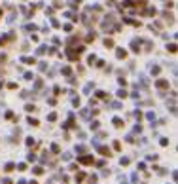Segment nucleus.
<instances>
[{
    "mask_svg": "<svg viewBox=\"0 0 178 184\" xmlns=\"http://www.w3.org/2000/svg\"><path fill=\"white\" fill-rule=\"evenodd\" d=\"M25 80H32V72H25Z\"/></svg>",
    "mask_w": 178,
    "mask_h": 184,
    "instance_id": "c85d7f7f",
    "label": "nucleus"
},
{
    "mask_svg": "<svg viewBox=\"0 0 178 184\" xmlns=\"http://www.w3.org/2000/svg\"><path fill=\"white\" fill-rule=\"evenodd\" d=\"M114 125H116V127H121V125H123V120H121V118H114Z\"/></svg>",
    "mask_w": 178,
    "mask_h": 184,
    "instance_id": "0eeeda50",
    "label": "nucleus"
},
{
    "mask_svg": "<svg viewBox=\"0 0 178 184\" xmlns=\"http://www.w3.org/2000/svg\"><path fill=\"white\" fill-rule=\"evenodd\" d=\"M146 118H148V120H152V122H153V118H155V114H153V112H148V114H146Z\"/></svg>",
    "mask_w": 178,
    "mask_h": 184,
    "instance_id": "5701e85b",
    "label": "nucleus"
},
{
    "mask_svg": "<svg viewBox=\"0 0 178 184\" xmlns=\"http://www.w3.org/2000/svg\"><path fill=\"white\" fill-rule=\"evenodd\" d=\"M131 48H133L135 53H138L140 51V40H133V42H131Z\"/></svg>",
    "mask_w": 178,
    "mask_h": 184,
    "instance_id": "7ed1b4c3",
    "label": "nucleus"
},
{
    "mask_svg": "<svg viewBox=\"0 0 178 184\" xmlns=\"http://www.w3.org/2000/svg\"><path fill=\"white\" fill-rule=\"evenodd\" d=\"M63 159H70V152H65V154H63Z\"/></svg>",
    "mask_w": 178,
    "mask_h": 184,
    "instance_id": "f704fd0d",
    "label": "nucleus"
},
{
    "mask_svg": "<svg viewBox=\"0 0 178 184\" xmlns=\"http://www.w3.org/2000/svg\"><path fill=\"white\" fill-rule=\"evenodd\" d=\"M30 184H38V182H34V180H32V182H30Z\"/></svg>",
    "mask_w": 178,
    "mask_h": 184,
    "instance_id": "e433bc0d",
    "label": "nucleus"
},
{
    "mask_svg": "<svg viewBox=\"0 0 178 184\" xmlns=\"http://www.w3.org/2000/svg\"><path fill=\"white\" fill-rule=\"evenodd\" d=\"M51 25L55 27V28H59V27H61V23H59V21H57V19H51Z\"/></svg>",
    "mask_w": 178,
    "mask_h": 184,
    "instance_id": "ddd939ff",
    "label": "nucleus"
},
{
    "mask_svg": "<svg viewBox=\"0 0 178 184\" xmlns=\"http://www.w3.org/2000/svg\"><path fill=\"white\" fill-rule=\"evenodd\" d=\"M28 123H30V125H38V120H34V118H28Z\"/></svg>",
    "mask_w": 178,
    "mask_h": 184,
    "instance_id": "f3484780",
    "label": "nucleus"
},
{
    "mask_svg": "<svg viewBox=\"0 0 178 184\" xmlns=\"http://www.w3.org/2000/svg\"><path fill=\"white\" fill-rule=\"evenodd\" d=\"M13 169H15L13 163H8V165H6V171H13Z\"/></svg>",
    "mask_w": 178,
    "mask_h": 184,
    "instance_id": "6ab92c4d",
    "label": "nucleus"
},
{
    "mask_svg": "<svg viewBox=\"0 0 178 184\" xmlns=\"http://www.w3.org/2000/svg\"><path fill=\"white\" fill-rule=\"evenodd\" d=\"M32 144H34V139L28 137V139H27V146H32Z\"/></svg>",
    "mask_w": 178,
    "mask_h": 184,
    "instance_id": "a211bd4d",
    "label": "nucleus"
},
{
    "mask_svg": "<svg viewBox=\"0 0 178 184\" xmlns=\"http://www.w3.org/2000/svg\"><path fill=\"white\" fill-rule=\"evenodd\" d=\"M119 163H121V165H129V158H121Z\"/></svg>",
    "mask_w": 178,
    "mask_h": 184,
    "instance_id": "b1692460",
    "label": "nucleus"
},
{
    "mask_svg": "<svg viewBox=\"0 0 178 184\" xmlns=\"http://www.w3.org/2000/svg\"><path fill=\"white\" fill-rule=\"evenodd\" d=\"M51 152H59V144H51Z\"/></svg>",
    "mask_w": 178,
    "mask_h": 184,
    "instance_id": "cd10ccee",
    "label": "nucleus"
},
{
    "mask_svg": "<svg viewBox=\"0 0 178 184\" xmlns=\"http://www.w3.org/2000/svg\"><path fill=\"white\" fill-rule=\"evenodd\" d=\"M34 85H36V89H40V87H42V80H36V84H34Z\"/></svg>",
    "mask_w": 178,
    "mask_h": 184,
    "instance_id": "c756f323",
    "label": "nucleus"
},
{
    "mask_svg": "<svg viewBox=\"0 0 178 184\" xmlns=\"http://www.w3.org/2000/svg\"><path fill=\"white\" fill-rule=\"evenodd\" d=\"M2 184H11V180H10V178H4V180H2Z\"/></svg>",
    "mask_w": 178,
    "mask_h": 184,
    "instance_id": "c9c22d12",
    "label": "nucleus"
},
{
    "mask_svg": "<svg viewBox=\"0 0 178 184\" xmlns=\"http://www.w3.org/2000/svg\"><path fill=\"white\" fill-rule=\"evenodd\" d=\"M25 30H36V25H25Z\"/></svg>",
    "mask_w": 178,
    "mask_h": 184,
    "instance_id": "aec40b11",
    "label": "nucleus"
},
{
    "mask_svg": "<svg viewBox=\"0 0 178 184\" xmlns=\"http://www.w3.org/2000/svg\"><path fill=\"white\" fill-rule=\"evenodd\" d=\"M97 97H99V99H106V93H104V91H97Z\"/></svg>",
    "mask_w": 178,
    "mask_h": 184,
    "instance_id": "2eb2a0df",
    "label": "nucleus"
},
{
    "mask_svg": "<svg viewBox=\"0 0 178 184\" xmlns=\"http://www.w3.org/2000/svg\"><path fill=\"white\" fill-rule=\"evenodd\" d=\"M133 131H135V133H140V131H142V127H140V125H135V129H133Z\"/></svg>",
    "mask_w": 178,
    "mask_h": 184,
    "instance_id": "473e14b6",
    "label": "nucleus"
},
{
    "mask_svg": "<svg viewBox=\"0 0 178 184\" xmlns=\"http://www.w3.org/2000/svg\"><path fill=\"white\" fill-rule=\"evenodd\" d=\"M27 112H34V106H32V105H27Z\"/></svg>",
    "mask_w": 178,
    "mask_h": 184,
    "instance_id": "2f4dec72",
    "label": "nucleus"
},
{
    "mask_svg": "<svg viewBox=\"0 0 178 184\" xmlns=\"http://www.w3.org/2000/svg\"><path fill=\"white\" fill-rule=\"evenodd\" d=\"M152 74H153V76L159 74V67H152Z\"/></svg>",
    "mask_w": 178,
    "mask_h": 184,
    "instance_id": "4468645a",
    "label": "nucleus"
},
{
    "mask_svg": "<svg viewBox=\"0 0 178 184\" xmlns=\"http://www.w3.org/2000/svg\"><path fill=\"white\" fill-rule=\"evenodd\" d=\"M91 87H93V84H87V85H85V89H83V91H85V93H89V91H91Z\"/></svg>",
    "mask_w": 178,
    "mask_h": 184,
    "instance_id": "393cba45",
    "label": "nucleus"
},
{
    "mask_svg": "<svg viewBox=\"0 0 178 184\" xmlns=\"http://www.w3.org/2000/svg\"><path fill=\"white\" fill-rule=\"evenodd\" d=\"M104 46H106V48H114V40L106 38V40H104Z\"/></svg>",
    "mask_w": 178,
    "mask_h": 184,
    "instance_id": "6e6552de",
    "label": "nucleus"
},
{
    "mask_svg": "<svg viewBox=\"0 0 178 184\" xmlns=\"http://www.w3.org/2000/svg\"><path fill=\"white\" fill-rule=\"evenodd\" d=\"M116 55H118V59H125V57H127V51H125L123 48H118V50H116Z\"/></svg>",
    "mask_w": 178,
    "mask_h": 184,
    "instance_id": "20e7f679",
    "label": "nucleus"
},
{
    "mask_svg": "<svg viewBox=\"0 0 178 184\" xmlns=\"http://www.w3.org/2000/svg\"><path fill=\"white\" fill-rule=\"evenodd\" d=\"M97 148H99V152H101L102 156H110V150H108L106 146H97Z\"/></svg>",
    "mask_w": 178,
    "mask_h": 184,
    "instance_id": "39448f33",
    "label": "nucleus"
},
{
    "mask_svg": "<svg viewBox=\"0 0 178 184\" xmlns=\"http://www.w3.org/2000/svg\"><path fill=\"white\" fill-rule=\"evenodd\" d=\"M70 72H72V70H70L68 67H65V68H63V74H65V76H70Z\"/></svg>",
    "mask_w": 178,
    "mask_h": 184,
    "instance_id": "f8f14e48",
    "label": "nucleus"
},
{
    "mask_svg": "<svg viewBox=\"0 0 178 184\" xmlns=\"http://www.w3.org/2000/svg\"><path fill=\"white\" fill-rule=\"evenodd\" d=\"M32 173H34V175H42V173H44V169H42V167H34V169H32Z\"/></svg>",
    "mask_w": 178,
    "mask_h": 184,
    "instance_id": "9d476101",
    "label": "nucleus"
},
{
    "mask_svg": "<svg viewBox=\"0 0 178 184\" xmlns=\"http://www.w3.org/2000/svg\"><path fill=\"white\" fill-rule=\"evenodd\" d=\"M21 61H23V63H27V65H34V57H23Z\"/></svg>",
    "mask_w": 178,
    "mask_h": 184,
    "instance_id": "423d86ee",
    "label": "nucleus"
},
{
    "mask_svg": "<svg viewBox=\"0 0 178 184\" xmlns=\"http://www.w3.org/2000/svg\"><path fill=\"white\" fill-rule=\"evenodd\" d=\"M91 40H95V32H89L87 34V42H91Z\"/></svg>",
    "mask_w": 178,
    "mask_h": 184,
    "instance_id": "dca6fc26",
    "label": "nucleus"
},
{
    "mask_svg": "<svg viewBox=\"0 0 178 184\" xmlns=\"http://www.w3.org/2000/svg\"><path fill=\"white\" fill-rule=\"evenodd\" d=\"M169 144V139H161V146H167Z\"/></svg>",
    "mask_w": 178,
    "mask_h": 184,
    "instance_id": "7c9ffc66",
    "label": "nucleus"
},
{
    "mask_svg": "<svg viewBox=\"0 0 178 184\" xmlns=\"http://www.w3.org/2000/svg\"><path fill=\"white\" fill-rule=\"evenodd\" d=\"M48 120H49V122H55V120H57V114H49Z\"/></svg>",
    "mask_w": 178,
    "mask_h": 184,
    "instance_id": "4be33fe9",
    "label": "nucleus"
},
{
    "mask_svg": "<svg viewBox=\"0 0 178 184\" xmlns=\"http://www.w3.org/2000/svg\"><path fill=\"white\" fill-rule=\"evenodd\" d=\"M125 95H127V93H125V91H123V89H119V91H118V97H121V99H123V97H125Z\"/></svg>",
    "mask_w": 178,
    "mask_h": 184,
    "instance_id": "a878e982",
    "label": "nucleus"
},
{
    "mask_svg": "<svg viewBox=\"0 0 178 184\" xmlns=\"http://www.w3.org/2000/svg\"><path fill=\"white\" fill-rule=\"evenodd\" d=\"M167 50H169V51H171V53H174V51H176V46H174V44H171V46H169Z\"/></svg>",
    "mask_w": 178,
    "mask_h": 184,
    "instance_id": "412c9836",
    "label": "nucleus"
},
{
    "mask_svg": "<svg viewBox=\"0 0 178 184\" xmlns=\"http://www.w3.org/2000/svg\"><path fill=\"white\" fill-rule=\"evenodd\" d=\"M0 87H2V82H0Z\"/></svg>",
    "mask_w": 178,
    "mask_h": 184,
    "instance_id": "4c0bfd02",
    "label": "nucleus"
},
{
    "mask_svg": "<svg viewBox=\"0 0 178 184\" xmlns=\"http://www.w3.org/2000/svg\"><path fill=\"white\" fill-rule=\"evenodd\" d=\"M46 51H48V48H46V46H40V48H38V51H36V53H38V55H44V53H46Z\"/></svg>",
    "mask_w": 178,
    "mask_h": 184,
    "instance_id": "1a4fd4ad",
    "label": "nucleus"
},
{
    "mask_svg": "<svg viewBox=\"0 0 178 184\" xmlns=\"http://www.w3.org/2000/svg\"><path fill=\"white\" fill-rule=\"evenodd\" d=\"M78 161L83 163V165H91V163H93V158H91V156H81V158H78Z\"/></svg>",
    "mask_w": 178,
    "mask_h": 184,
    "instance_id": "f257e3e1",
    "label": "nucleus"
},
{
    "mask_svg": "<svg viewBox=\"0 0 178 184\" xmlns=\"http://www.w3.org/2000/svg\"><path fill=\"white\" fill-rule=\"evenodd\" d=\"M76 152H80V154H83V152H85V146H83V144H80V146H76Z\"/></svg>",
    "mask_w": 178,
    "mask_h": 184,
    "instance_id": "9b49d317",
    "label": "nucleus"
},
{
    "mask_svg": "<svg viewBox=\"0 0 178 184\" xmlns=\"http://www.w3.org/2000/svg\"><path fill=\"white\" fill-rule=\"evenodd\" d=\"M155 85L163 91V89H167V87H169V82H167V80H157V82H155Z\"/></svg>",
    "mask_w": 178,
    "mask_h": 184,
    "instance_id": "f03ea898",
    "label": "nucleus"
},
{
    "mask_svg": "<svg viewBox=\"0 0 178 184\" xmlns=\"http://www.w3.org/2000/svg\"><path fill=\"white\" fill-rule=\"evenodd\" d=\"M81 118H89V110H81Z\"/></svg>",
    "mask_w": 178,
    "mask_h": 184,
    "instance_id": "bb28decb",
    "label": "nucleus"
},
{
    "mask_svg": "<svg viewBox=\"0 0 178 184\" xmlns=\"http://www.w3.org/2000/svg\"><path fill=\"white\" fill-rule=\"evenodd\" d=\"M0 15H2V10H0Z\"/></svg>",
    "mask_w": 178,
    "mask_h": 184,
    "instance_id": "58836bf2",
    "label": "nucleus"
},
{
    "mask_svg": "<svg viewBox=\"0 0 178 184\" xmlns=\"http://www.w3.org/2000/svg\"><path fill=\"white\" fill-rule=\"evenodd\" d=\"M65 30H68V32H70V30H72V25H70V23H66V25H65Z\"/></svg>",
    "mask_w": 178,
    "mask_h": 184,
    "instance_id": "72a5a7b5",
    "label": "nucleus"
}]
</instances>
